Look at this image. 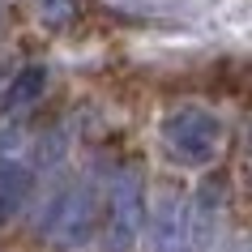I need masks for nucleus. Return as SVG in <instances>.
<instances>
[{"instance_id": "nucleus-1", "label": "nucleus", "mask_w": 252, "mask_h": 252, "mask_svg": "<svg viewBox=\"0 0 252 252\" xmlns=\"http://www.w3.org/2000/svg\"><path fill=\"white\" fill-rule=\"evenodd\" d=\"M162 141H167V150L180 162L201 167L222 146V124L205 107H180V111H171V116L162 120Z\"/></svg>"}, {"instance_id": "nucleus-2", "label": "nucleus", "mask_w": 252, "mask_h": 252, "mask_svg": "<svg viewBox=\"0 0 252 252\" xmlns=\"http://www.w3.org/2000/svg\"><path fill=\"white\" fill-rule=\"evenodd\" d=\"M141 222H146L141 175L137 167H124L111 184V201H107V252H128L133 239L141 235Z\"/></svg>"}, {"instance_id": "nucleus-3", "label": "nucleus", "mask_w": 252, "mask_h": 252, "mask_svg": "<svg viewBox=\"0 0 252 252\" xmlns=\"http://www.w3.org/2000/svg\"><path fill=\"white\" fill-rule=\"evenodd\" d=\"M94 222H98V205H94V188L90 184L64 188L56 197V205L47 210V231L64 248H81L94 235Z\"/></svg>"}, {"instance_id": "nucleus-4", "label": "nucleus", "mask_w": 252, "mask_h": 252, "mask_svg": "<svg viewBox=\"0 0 252 252\" xmlns=\"http://www.w3.org/2000/svg\"><path fill=\"white\" fill-rule=\"evenodd\" d=\"M150 248L154 252H192V239H188V205L175 192L154 205V218H150Z\"/></svg>"}, {"instance_id": "nucleus-5", "label": "nucleus", "mask_w": 252, "mask_h": 252, "mask_svg": "<svg viewBox=\"0 0 252 252\" xmlns=\"http://www.w3.org/2000/svg\"><path fill=\"white\" fill-rule=\"evenodd\" d=\"M26 197H30V171L17 158H4L0 154V222L13 218Z\"/></svg>"}, {"instance_id": "nucleus-6", "label": "nucleus", "mask_w": 252, "mask_h": 252, "mask_svg": "<svg viewBox=\"0 0 252 252\" xmlns=\"http://www.w3.org/2000/svg\"><path fill=\"white\" fill-rule=\"evenodd\" d=\"M43 86H47V68H43V64L22 68V73L13 77V86H9V94H4V107H9V111H17V107H30V103L43 94Z\"/></svg>"}]
</instances>
